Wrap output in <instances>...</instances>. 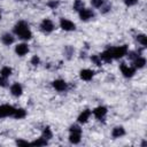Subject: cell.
Wrapping results in <instances>:
<instances>
[{"mask_svg":"<svg viewBox=\"0 0 147 147\" xmlns=\"http://www.w3.org/2000/svg\"><path fill=\"white\" fill-rule=\"evenodd\" d=\"M15 52H16V54H18L20 56H23V55H25V54L29 52V47H28L26 44H18V45L16 46V48H15Z\"/></svg>","mask_w":147,"mask_h":147,"instance_id":"cell-11","label":"cell"},{"mask_svg":"<svg viewBox=\"0 0 147 147\" xmlns=\"http://www.w3.org/2000/svg\"><path fill=\"white\" fill-rule=\"evenodd\" d=\"M25 115H26V113H25V110L22 109V108H20V109H15V111H14V114H13V116H14L15 118H18V119L25 117Z\"/></svg>","mask_w":147,"mask_h":147,"instance_id":"cell-19","label":"cell"},{"mask_svg":"<svg viewBox=\"0 0 147 147\" xmlns=\"http://www.w3.org/2000/svg\"><path fill=\"white\" fill-rule=\"evenodd\" d=\"M0 18H1V13H0Z\"/></svg>","mask_w":147,"mask_h":147,"instance_id":"cell-32","label":"cell"},{"mask_svg":"<svg viewBox=\"0 0 147 147\" xmlns=\"http://www.w3.org/2000/svg\"><path fill=\"white\" fill-rule=\"evenodd\" d=\"M53 87H54L56 91L62 92V91H64V90L67 88V83H65L64 80H62V79H56V80L53 82Z\"/></svg>","mask_w":147,"mask_h":147,"instance_id":"cell-10","label":"cell"},{"mask_svg":"<svg viewBox=\"0 0 147 147\" xmlns=\"http://www.w3.org/2000/svg\"><path fill=\"white\" fill-rule=\"evenodd\" d=\"M111 134H113L114 138H119V137H122V136L125 134V130L122 126H116V127H114Z\"/></svg>","mask_w":147,"mask_h":147,"instance_id":"cell-15","label":"cell"},{"mask_svg":"<svg viewBox=\"0 0 147 147\" xmlns=\"http://www.w3.org/2000/svg\"><path fill=\"white\" fill-rule=\"evenodd\" d=\"M22 86L18 84V83H15V84H13L11 85V87H10V92H11V94L13 95H15V96H20L21 94H22Z\"/></svg>","mask_w":147,"mask_h":147,"instance_id":"cell-13","label":"cell"},{"mask_svg":"<svg viewBox=\"0 0 147 147\" xmlns=\"http://www.w3.org/2000/svg\"><path fill=\"white\" fill-rule=\"evenodd\" d=\"M0 75H1L2 77L7 78V77H9V76L11 75V69H10L9 67H3V68L1 69V71H0Z\"/></svg>","mask_w":147,"mask_h":147,"instance_id":"cell-21","label":"cell"},{"mask_svg":"<svg viewBox=\"0 0 147 147\" xmlns=\"http://www.w3.org/2000/svg\"><path fill=\"white\" fill-rule=\"evenodd\" d=\"M90 116H91V110L86 109V110H84V111L79 115V117H78V122H79V123H86Z\"/></svg>","mask_w":147,"mask_h":147,"instance_id":"cell-14","label":"cell"},{"mask_svg":"<svg viewBox=\"0 0 147 147\" xmlns=\"http://www.w3.org/2000/svg\"><path fill=\"white\" fill-rule=\"evenodd\" d=\"M15 111V108L9 105H2L0 106V118L1 117H7V116H13Z\"/></svg>","mask_w":147,"mask_h":147,"instance_id":"cell-4","label":"cell"},{"mask_svg":"<svg viewBox=\"0 0 147 147\" xmlns=\"http://www.w3.org/2000/svg\"><path fill=\"white\" fill-rule=\"evenodd\" d=\"M0 86H2V87L7 86V80H6V78L2 77V76H0Z\"/></svg>","mask_w":147,"mask_h":147,"instance_id":"cell-31","label":"cell"},{"mask_svg":"<svg viewBox=\"0 0 147 147\" xmlns=\"http://www.w3.org/2000/svg\"><path fill=\"white\" fill-rule=\"evenodd\" d=\"M103 3V0H92V5L94 7H101Z\"/></svg>","mask_w":147,"mask_h":147,"instance_id":"cell-26","label":"cell"},{"mask_svg":"<svg viewBox=\"0 0 147 147\" xmlns=\"http://www.w3.org/2000/svg\"><path fill=\"white\" fill-rule=\"evenodd\" d=\"M80 134H82V130L78 125H71L70 126V136H69L70 142L78 144L80 141Z\"/></svg>","mask_w":147,"mask_h":147,"instance_id":"cell-2","label":"cell"},{"mask_svg":"<svg viewBox=\"0 0 147 147\" xmlns=\"http://www.w3.org/2000/svg\"><path fill=\"white\" fill-rule=\"evenodd\" d=\"M137 39H138V41H139L142 46H147V37H146L145 34H139V36L137 37Z\"/></svg>","mask_w":147,"mask_h":147,"instance_id":"cell-23","label":"cell"},{"mask_svg":"<svg viewBox=\"0 0 147 147\" xmlns=\"http://www.w3.org/2000/svg\"><path fill=\"white\" fill-rule=\"evenodd\" d=\"M94 16V13L91 10V9H86V8H83L82 10H79V17L82 21H87L90 18H92Z\"/></svg>","mask_w":147,"mask_h":147,"instance_id":"cell-7","label":"cell"},{"mask_svg":"<svg viewBox=\"0 0 147 147\" xmlns=\"http://www.w3.org/2000/svg\"><path fill=\"white\" fill-rule=\"evenodd\" d=\"M16 144H17L18 146H29V145H30V142L24 141V140H17V141H16Z\"/></svg>","mask_w":147,"mask_h":147,"instance_id":"cell-30","label":"cell"},{"mask_svg":"<svg viewBox=\"0 0 147 147\" xmlns=\"http://www.w3.org/2000/svg\"><path fill=\"white\" fill-rule=\"evenodd\" d=\"M109 52H110L113 59H119V57H123L124 55H126L127 46L123 45V46H118V47H113V48H109Z\"/></svg>","mask_w":147,"mask_h":147,"instance_id":"cell-3","label":"cell"},{"mask_svg":"<svg viewBox=\"0 0 147 147\" xmlns=\"http://www.w3.org/2000/svg\"><path fill=\"white\" fill-rule=\"evenodd\" d=\"M31 63H32L33 65H38V63H39V57H38L37 55H34V56L31 59Z\"/></svg>","mask_w":147,"mask_h":147,"instance_id":"cell-28","label":"cell"},{"mask_svg":"<svg viewBox=\"0 0 147 147\" xmlns=\"http://www.w3.org/2000/svg\"><path fill=\"white\" fill-rule=\"evenodd\" d=\"M30 145H32V146H45V145H47V139H45L42 137V138H39V139L32 141Z\"/></svg>","mask_w":147,"mask_h":147,"instance_id":"cell-20","label":"cell"},{"mask_svg":"<svg viewBox=\"0 0 147 147\" xmlns=\"http://www.w3.org/2000/svg\"><path fill=\"white\" fill-rule=\"evenodd\" d=\"M21 1H22V0H21Z\"/></svg>","mask_w":147,"mask_h":147,"instance_id":"cell-33","label":"cell"},{"mask_svg":"<svg viewBox=\"0 0 147 147\" xmlns=\"http://www.w3.org/2000/svg\"><path fill=\"white\" fill-rule=\"evenodd\" d=\"M40 29H41L42 32L49 33V32H52V31L54 30V24H53V22H52L51 20L46 18V20H44V21L41 22V24H40Z\"/></svg>","mask_w":147,"mask_h":147,"instance_id":"cell-5","label":"cell"},{"mask_svg":"<svg viewBox=\"0 0 147 147\" xmlns=\"http://www.w3.org/2000/svg\"><path fill=\"white\" fill-rule=\"evenodd\" d=\"M133 63H134V67L136 68H144L145 67V64H146V60L144 59V57H141V56H137L134 60H133Z\"/></svg>","mask_w":147,"mask_h":147,"instance_id":"cell-16","label":"cell"},{"mask_svg":"<svg viewBox=\"0 0 147 147\" xmlns=\"http://www.w3.org/2000/svg\"><path fill=\"white\" fill-rule=\"evenodd\" d=\"M1 41L5 44V45H10L14 42V37L9 33H5L2 37H1Z\"/></svg>","mask_w":147,"mask_h":147,"instance_id":"cell-17","label":"cell"},{"mask_svg":"<svg viewBox=\"0 0 147 147\" xmlns=\"http://www.w3.org/2000/svg\"><path fill=\"white\" fill-rule=\"evenodd\" d=\"M107 114V108L106 107H96L94 110H93V115L98 118V119H101L105 117V115Z\"/></svg>","mask_w":147,"mask_h":147,"instance_id":"cell-9","label":"cell"},{"mask_svg":"<svg viewBox=\"0 0 147 147\" xmlns=\"http://www.w3.org/2000/svg\"><path fill=\"white\" fill-rule=\"evenodd\" d=\"M119 68H121L122 74H123L125 77H132L133 74H134V68H131V67L126 65L125 63H122V64L119 65Z\"/></svg>","mask_w":147,"mask_h":147,"instance_id":"cell-8","label":"cell"},{"mask_svg":"<svg viewBox=\"0 0 147 147\" xmlns=\"http://www.w3.org/2000/svg\"><path fill=\"white\" fill-rule=\"evenodd\" d=\"M14 32L16 36H18V38L21 39H31L32 37V33L28 26V24L24 22V21H20L15 26H14Z\"/></svg>","mask_w":147,"mask_h":147,"instance_id":"cell-1","label":"cell"},{"mask_svg":"<svg viewBox=\"0 0 147 147\" xmlns=\"http://www.w3.org/2000/svg\"><path fill=\"white\" fill-rule=\"evenodd\" d=\"M42 137L45 139H51L52 138V131L49 127H45L44 131H42Z\"/></svg>","mask_w":147,"mask_h":147,"instance_id":"cell-24","label":"cell"},{"mask_svg":"<svg viewBox=\"0 0 147 147\" xmlns=\"http://www.w3.org/2000/svg\"><path fill=\"white\" fill-rule=\"evenodd\" d=\"M137 1H138V0H124L125 5H126V6H129V7H130V6L136 5V3H137Z\"/></svg>","mask_w":147,"mask_h":147,"instance_id":"cell-29","label":"cell"},{"mask_svg":"<svg viewBox=\"0 0 147 147\" xmlns=\"http://www.w3.org/2000/svg\"><path fill=\"white\" fill-rule=\"evenodd\" d=\"M100 59H101V60H103L105 62H110V61L113 60V57H111V54H110L109 49H107V51L102 52V53H101V55H100Z\"/></svg>","mask_w":147,"mask_h":147,"instance_id":"cell-18","label":"cell"},{"mask_svg":"<svg viewBox=\"0 0 147 147\" xmlns=\"http://www.w3.org/2000/svg\"><path fill=\"white\" fill-rule=\"evenodd\" d=\"M83 8H84V2L82 0H75V2H74V9L77 10V11H79Z\"/></svg>","mask_w":147,"mask_h":147,"instance_id":"cell-22","label":"cell"},{"mask_svg":"<svg viewBox=\"0 0 147 147\" xmlns=\"http://www.w3.org/2000/svg\"><path fill=\"white\" fill-rule=\"evenodd\" d=\"M47 6L51 7V8H56V7L59 6V2H57V1H49V2L47 3Z\"/></svg>","mask_w":147,"mask_h":147,"instance_id":"cell-27","label":"cell"},{"mask_svg":"<svg viewBox=\"0 0 147 147\" xmlns=\"http://www.w3.org/2000/svg\"><path fill=\"white\" fill-rule=\"evenodd\" d=\"M93 75H94V72L90 69H84V70L80 71V78L84 79V80H91Z\"/></svg>","mask_w":147,"mask_h":147,"instance_id":"cell-12","label":"cell"},{"mask_svg":"<svg viewBox=\"0 0 147 147\" xmlns=\"http://www.w3.org/2000/svg\"><path fill=\"white\" fill-rule=\"evenodd\" d=\"M60 25H61V28H62L63 30H65V31H72V30H75V28H76L75 23H72L71 21H69V20H67V18H61Z\"/></svg>","mask_w":147,"mask_h":147,"instance_id":"cell-6","label":"cell"},{"mask_svg":"<svg viewBox=\"0 0 147 147\" xmlns=\"http://www.w3.org/2000/svg\"><path fill=\"white\" fill-rule=\"evenodd\" d=\"M91 60H92L96 65H101V59H100V56H98V55H92V56H91Z\"/></svg>","mask_w":147,"mask_h":147,"instance_id":"cell-25","label":"cell"}]
</instances>
